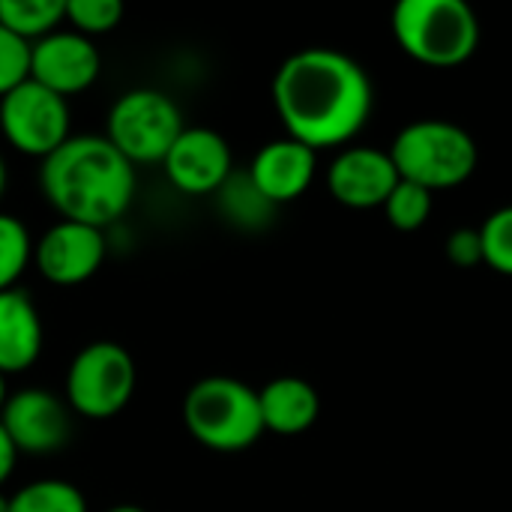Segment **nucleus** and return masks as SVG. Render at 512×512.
<instances>
[{"mask_svg":"<svg viewBox=\"0 0 512 512\" xmlns=\"http://www.w3.org/2000/svg\"><path fill=\"white\" fill-rule=\"evenodd\" d=\"M105 231L60 219L33 243V264L42 279L60 288H72L87 282L105 264Z\"/></svg>","mask_w":512,"mask_h":512,"instance_id":"1a4fd4ad","label":"nucleus"},{"mask_svg":"<svg viewBox=\"0 0 512 512\" xmlns=\"http://www.w3.org/2000/svg\"><path fill=\"white\" fill-rule=\"evenodd\" d=\"M186 129L177 102L153 87L126 90L108 111L105 138L132 162H165L168 150Z\"/></svg>","mask_w":512,"mask_h":512,"instance_id":"423d86ee","label":"nucleus"},{"mask_svg":"<svg viewBox=\"0 0 512 512\" xmlns=\"http://www.w3.org/2000/svg\"><path fill=\"white\" fill-rule=\"evenodd\" d=\"M399 180L402 177L393 165L390 150H378L369 144L342 147L327 168L330 195L351 210L384 207Z\"/></svg>","mask_w":512,"mask_h":512,"instance_id":"f8f14e48","label":"nucleus"},{"mask_svg":"<svg viewBox=\"0 0 512 512\" xmlns=\"http://www.w3.org/2000/svg\"><path fill=\"white\" fill-rule=\"evenodd\" d=\"M390 27L411 60L438 69L465 63L480 45V21L465 0H402Z\"/></svg>","mask_w":512,"mask_h":512,"instance_id":"39448f33","label":"nucleus"},{"mask_svg":"<svg viewBox=\"0 0 512 512\" xmlns=\"http://www.w3.org/2000/svg\"><path fill=\"white\" fill-rule=\"evenodd\" d=\"M216 207L222 219L240 231H261L273 222L276 204L255 186L249 171H234L216 192Z\"/></svg>","mask_w":512,"mask_h":512,"instance_id":"f3484780","label":"nucleus"},{"mask_svg":"<svg viewBox=\"0 0 512 512\" xmlns=\"http://www.w3.org/2000/svg\"><path fill=\"white\" fill-rule=\"evenodd\" d=\"M45 345L42 318L33 300L21 291H0V372H27Z\"/></svg>","mask_w":512,"mask_h":512,"instance_id":"2eb2a0df","label":"nucleus"},{"mask_svg":"<svg viewBox=\"0 0 512 512\" xmlns=\"http://www.w3.org/2000/svg\"><path fill=\"white\" fill-rule=\"evenodd\" d=\"M30 264H33V237L27 225L9 213H0V291H12Z\"/></svg>","mask_w":512,"mask_h":512,"instance_id":"aec40b11","label":"nucleus"},{"mask_svg":"<svg viewBox=\"0 0 512 512\" xmlns=\"http://www.w3.org/2000/svg\"><path fill=\"white\" fill-rule=\"evenodd\" d=\"M15 462H18V450H15V444L9 441V435H6V429L0 426V486L12 477V471H15Z\"/></svg>","mask_w":512,"mask_h":512,"instance_id":"a878e982","label":"nucleus"},{"mask_svg":"<svg viewBox=\"0 0 512 512\" xmlns=\"http://www.w3.org/2000/svg\"><path fill=\"white\" fill-rule=\"evenodd\" d=\"M258 402H261L264 429L282 438L309 432L321 417L318 390L297 375H282V378L267 381L258 390Z\"/></svg>","mask_w":512,"mask_h":512,"instance_id":"dca6fc26","label":"nucleus"},{"mask_svg":"<svg viewBox=\"0 0 512 512\" xmlns=\"http://www.w3.org/2000/svg\"><path fill=\"white\" fill-rule=\"evenodd\" d=\"M30 78V42L0 24V99Z\"/></svg>","mask_w":512,"mask_h":512,"instance_id":"b1692460","label":"nucleus"},{"mask_svg":"<svg viewBox=\"0 0 512 512\" xmlns=\"http://www.w3.org/2000/svg\"><path fill=\"white\" fill-rule=\"evenodd\" d=\"M246 171L255 180V186L279 207V204L297 201L312 186L315 171H318V153L285 135V138L267 141L255 153Z\"/></svg>","mask_w":512,"mask_h":512,"instance_id":"4468645a","label":"nucleus"},{"mask_svg":"<svg viewBox=\"0 0 512 512\" xmlns=\"http://www.w3.org/2000/svg\"><path fill=\"white\" fill-rule=\"evenodd\" d=\"M3 192H6V162L0 156V198H3Z\"/></svg>","mask_w":512,"mask_h":512,"instance_id":"c85d7f7f","label":"nucleus"},{"mask_svg":"<svg viewBox=\"0 0 512 512\" xmlns=\"http://www.w3.org/2000/svg\"><path fill=\"white\" fill-rule=\"evenodd\" d=\"M447 258H450L456 267H465V270L486 264L480 228H456V231L447 237Z\"/></svg>","mask_w":512,"mask_h":512,"instance_id":"393cba45","label":"nucleus"},{"mask_svg":"<svg viewBox=\"0 0 512 512\" xmlns=\"http://www.w3.org/2000/svg\"><path fill=\"white\" fill-rule=\"evenodd\" d=\"M0 512H9V498L0 495Z\"/></svg>","mask_w":512,"mask_h":512,"instance_id":"c756f323","label":"nucleus"},{"mask_svg":"<svg viewBox=\"0 0 512 512\" xmlns=\"http://www.w3.org/2000/svg\"><path fill=\"white\" fill-rule=\"evenodd\" d=\"M63 21L66 0H0V24L30 45L60 30Z\"/></svg>","mask_w":512,"mask_h":512,"instance_id":"a211bd4d","label":"nucleus"},{"mask_svg":"<svg viewBox=\"0 0 512 512\" xmlns=\"http://www.w3.org/2000/svg\"><path fill=\"white\" fill-rule=\"evenodd\" d=\"M480 237L486 264L501 276H512V204L489 213L480 225Z\"/></svg>","mask_w":512,"mask_h":512,"instance_id":"4be33fe9","label":"nucleus"},{"mask_svg":"<svg viewBox=\"0 0 512 512\" xmlns=\"http://www.w3.org/2000/svg\"><path fill=\"white\" fill-rule=\"evenodd\" d=\"M102 69L93 39L75 30H54L30 45V78L69 99L87 90Z\"/></svg>","mask_w":512,"mask_h":512,"instance_id":"9d476101","label":"nucleus"},{"mask_svg":"<svg viewBox=\"0 0 512 512\" xmlns=\"http://www.w3.org/2000/svg\"><path fill=\"white\" fill-rule=\"evenodd\" d=\"M105 512H147V510H141V507H135V504H117V507H111V510H105Z\"/></svg>","mask_w":512,"mask_h":512,"instance_id":"cd10ccee","label":"nucleus"},{"mask_svg":"<svg viewBox=\"0 0 512 512\" xmlns=\"http://www.w3.org/2000/svg\"><path fill=\"white\" fill-rule=\"evenodd\" d=\"M0 426L18 453L45 456L60 450L69 441V405L48 390H21L6 399Z\"/></svg>","mask_w":512,"mask_h":512,"instance_id":"ddd939ff","label":"nucleus"},{"mask_svg":"<svg viewBox=\"0 0 512 512\" xmlns=\"http://www.w3.org/2000/svg\"><path fill=\"white\" fill-rule=\"evenodd\" d=\"M393 165L402 180H411L432 195L462 186L477 171V141L453 120H414L399 129L390 147Z\"/></svg>","mask_w":512,"mask_h":512,"instance_id":"7ed1b4c3","label":"nucleus"},{"mask_svg":"<svg viewBox=\"0 0 512 512\" xmlns=\"http://www.w3.org/2000/svg\"><path fill=\"white\" fill-rule=\"evenodd\" d=\"M69 99L27 78L0 99V132L24 156L48 159L72 138Z\"/></svg>","mask_w":512,"mask_h":512,"instance_id":"6e6552de","label":"nucleus"},{"mask_svg":"<svg viewBox=\"0 0 512 512\" xmlns=\"http://www.w3.org/2000/svg\"><path fill=\"white\" fill-rule=\"evenodd\" d=\"M66 21L81 36H99L123 21V3L117 0H66Z\"/></svg>","mask_w":512,"mask_h":512,"instance_id":"5701e85b","label":"nucleus"},{"mask_svg":"<svg viewBox=\"0 0 512 512\" xmlns=\"http://www.w3.org/2000/svg\"><path fill=\"white\" fill-rule=\"evenodd\" d=\"M138 369L117 342H93L75 354L66 372V405L87 420L117 417L135 393Z\"/></svg>","mask_w":512,"mask_h":512,"instance_id":"0eeeda50","label":"nucleus"},{"mask_svg":"<svg viewBox=\"0 0 512 512\" xmlns=\"http://www.w3.org/2000/svg\"><path fill=\"white\" fill-rule=\"evenodd\" d=\"M6 399H9V393H6V375L0 372V414H3V408H6Z\"/></svg>","mask_w":512,"mask_h":512,"instance_id":"bb28decb","label":"nucleus"},{"mask_svg":"<svg viewBox=\"0 0 512 512\" xmlns=\"http://www.w3.org/2000/svg\"><path fill=\"white\" fill-rule=\"evenodd\" d=\"M432 204L435 201L429 189L411 180H399L384 204V216L396 231H420L432 216Z\"/></svg>","mask_w":512,"mask_h":512,"instance_id":"412c9836","label":"nucleus"},{"mask_svg":"<svg viewBox=\"0 0 512 512\" xmlns=\"http://www.w3.org/2000/svg\"><path fill=\"white\" fill-rule=\"evenodd\" d=\"M273 105L288 138L318 150L351 144L372 117L369 72L345 51H294L273 75Z\"/></svg>","mask_w":512,"mask_h":512,"instance_id":"f257e3e1","label":"nucleus"},{"mask_svg":"<svg viewBox=\"0 0 512 512\" xmlns=\"http://www.w3.org/2000/svg\"><path fill=\"white\" fill-rule=\"evenodd\" d=\"M39 186L63 219L105 231L129 210L138 174L105 135H72L42 159Z\"/></svg>","mask_w":512,"mask_h":512,"instance_id":"f03ea898","label":"nucleus"},{"mask_svg":"<svg viewBox=\"0 0 512 512\" xmlns=\"http://www.w3.org/2000/svg\"><path fill=\"white\" fill-rule=\"evenodd\" d=\"M9 512H87V501L66 480H33L9 498Z\"/></svg>","mask_w":512,"mask_h":512,"instance_id":"6ab92c4d","label":"nucleus"},{"mask_svg":"<svg viewBox=\"0 0 512 512\" xmlns=\"http://www.w3.org/2000/svg\"><path fill=\"white\" fill-rule=\"evenodd\" d=\"M183 423L198 444L216 453H240L267 432L258 390L228 375L192 384L183 399Z\"/></svg>","mask_w":512,"mask_h":512,"instance_id":"20e7f679","label":"nucleus"},{"mask_svg":"<svg viewBox=\"0 0 512 512\" xmlns=\"http://www.w3.org/2000/svg\"><path fill=\"white\" fill-rule=\"evenodd\" d=\"M165 174L183 195H216L234 174L228 141L207 126H186L165 156Z\"/></svg>","mask_w":512,"mask_h":512,"instance_id":"9b49d317","label":"nucleus"}]
</instances>
